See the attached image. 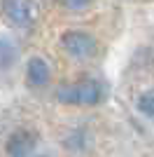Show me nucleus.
I'll return each mask as SVG.
<instances>
[{"label":"nucleus","instance_id":"nucleus-1","mask_svg":"<svg viewBox=\"0 0 154 157\" xmlns=\"http://www.w3.org/2000/svg\"><path fill=\"white\" fill-rule=\"evenodd\" d=\"M103 96H105L103 87L94 80H82V82L63 85L56 89V98L68 105H96L103 101Z\"/></svg>","mask_w":154,"mask_h":157},{"label":"nucleus","instance_id":"nucleus-2","mask_svg":"<svg viewBox=\"0 0 154 157\" xmlns=\"http://www.w3.org/2000/svg\"><path fill=\"white\" fill-rule=\"evenodd\" d=\"M0 10L14 28H31L38 19V5L33 0H0Z\"/></svg>","mask_w":154,"mask_h":157},{"label":"nucleus","instance_id":"nucleus-3","mask_svg":"<svg viewBox=\"0 0 154 157\" xmlns=\"http://www.w3.org/2000/svg\"><path fill=\"white\" fill-rule=\"evenodd\" d=\"M61 45L75 59H91L98 52V40L86 31H68L61 35Z\"/></svg>","mask_w":154,"mask_h":157},{"label":"nucleus","instance_id":"nucleus-4","mask_svg":"<svg viewBox=\"0 0 154 157\" xmlns=\"http://www.w3.org/2000/svg\"><path fill=\"white\" fill-rule=\"evenodd\" d=\"M38 136L28 129H19L7 138V155L9 157H31V152L35 150Z\"/></svg>","mask_w":154,"mask_h":157},{"label":"nucleus","instance_id":"nucleus-5","mask_svg":"<svg viewBox=\"0 0 154 157\" xmlns=\"http://www.w3.org/2000/svg\"><path fill=\"white\" fill-rule=\"evenodd\" d=\"M26 80L31 87H47L51 80V68L42 56H33L26 63Z\"/></svg>","mask_w":154,"mask_h":157},{"label":"nucleus","instance_id":"nucleus-6","mask_svg":"<svg viewBox=\"0 0 154 157\" xmlns=\"http://www.w3.org/2000/svg\"><path fill=\"white\" fill-rule=\"evenodd\" d=\"M19 61V49L9 38H0V71H9Z\"/></svg>","mask_w":154,"mask_h":157},{"label":"nucleus","instance_id":"nucleus-7","mask_svg":"<svg viewBox=\"0 0 154 157\" xmlns=\"http://www.w3.org/2000/svg\"><path fill=\"white\" fill-rule=\"evenodd\" d=\"M138 110L145 115V117L154 120V89H147L138 96Z\"/></svg>","mask_w":154,"mask_h":157},{"label":"nucleus","instance_id":"nucleus-8","mask_svg":"<svg viewBox=\"0 0 154 157\" xmlns=\"http://www.w3.org/2000/svg\"><path fill=\"white\" fill-rule=\"evenodd\" d=\"M91 2H94V0H61V5L68 7V10H72V12H82V10H86Z\"/></svg>","mask_w":154,"mask_h":157},{"label":"nucleus","instance_id":"nucleus-9","mask_svg":"<svg viewBox=\"0 0 154 157\" xmlns=\"http://www.w3.org/2000/svg\"><path fill=\"white\" fill-rule=\"evenodd\" d=\"M38 157H47V155H38Z\"/></svg>","mask_w":154,"mask_h":157}]
</instances>
